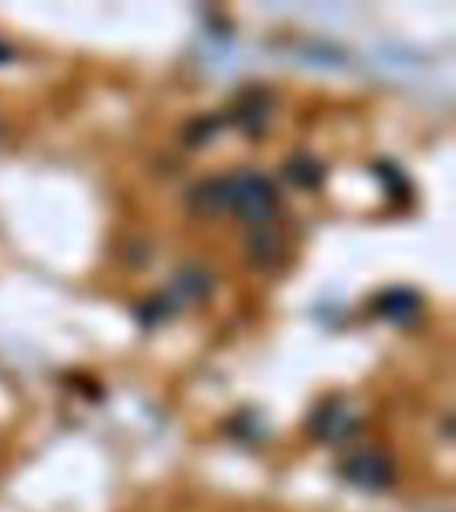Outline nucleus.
Wrapping results in <instances>:
<instances>
[{"instance_id":"1","label":"nucleus","mask_w":456,"mask_h":512,"mask_svg":"<svg viewBox=\"0 0 456 512\" xmlns=\"http://www.w3.org/2000/svg\"><path fill=\"white\" fill-rule=\"evenodd\" d=\"M275 187L254 171L203 182L192 192V208L198 214L214 216L222 211H238L248 222H267L275 214Z\"/></svg>"},{"instance_id":"2","label":"nucleus","mask_w":456,"mask_h":512,"mask_svg":"<svg viewBox=\"0 0 456 512\" xmlns=\"http://www.w3.org/2000/svg\"><path fill=\"white\" fill-rule=\"evenodd\" d=\"M344 478L366 491H379L392 480V467L376 451H358L344 462Z\"/></svg>"},{"instance_id":"3","label":"nucleus","mask_w":456,"mask_h":512,"mask_svg":"<svg viewBox=\"0 0 456 512\" xmlns=\"http://www.w3.org/2000/svg\"><path fill=\"white\" fill-rule=\"evenodd\" d=\"M416 307H419V302L408 291H390V294H384L379 299V312L387 320H395V323H408L416 315Z\"/></svg>"},{"instance_id":"4","label":"nucleus","mask_w":456,"mask_h":512,"mask_svg":"<svg viewBox=\"0 0 456 512\" xmlns=\"http://www.w3.org/2000/svg\"><path fill=\"white\" fill-rule=\"evenodd\" d=\"M312 430L320 432V435H323L326 440H336V438H342V435H347L352 427H350V419H347V414H344V411L326 408V411H320V416L315 419V427H312Z\"/></svg>"},{"instance_id":"5","label":"nucleus","mask_w":456,"mask_h":512,"mask_svg":"<svg viewBox=\"0 0 456 512\" xmlns=\"http://www.w3.org/2000/svg\"><path fill=\"white\" fill-rule=\"evenodd\" d=\"M8 56H11V51H8V48L3 46V43H0V62H6Z\"/></svg>"}]
</instances>
